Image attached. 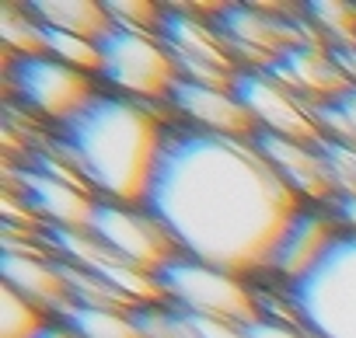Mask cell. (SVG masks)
<instances>
[{"label":"cell","mask_w":356,"mask_h":338,"mask_svg":"<svg viewBox=\"0 0 356 338\" xmlns=\"http://www.w3.org/2000/svg\"><path fill=\"white\" fill-rule=\"evenodd\" d=\"M22 203L35 217L49 220V227L63 230H88L98 210V199L84 189V178L74 171L63 153L56 157V164L49 157H42L39 164H25Z\"/></svg>","instance_id":"8"},{"label":"cell","mask_w":356,"mask_h":338,"mask_svg":"<svg viewBox=\"0 0 356 338\" xmlns=\"http://www.w3.org/2000/svg\"><path fill=\"white\" fill-rule=\"evenodd\" d=\"M98 49H102L98 77L108 87H115L122 98L140 101L147 108L154 101H171L178 81H182L171 53L161 46L154 32H133L112 25L108 35L98 42Z\"/></svg>","instance_id":"5"},{"label":"cell","mask_w":356,"mask_h":338,"mask_svg":"<svg viewBox=\"0 0 356 338\" xmlns=\"http://www.w3.org/2000/svg\"><path fill=\"white\" fill-rule=\"evenodd\" d=\"M342 234H346V230H342L335 210L304 206V210L290 220V227L283 230V237H280V244H276V251H273L269 269H273L276 276H283V282L290 286L293 279H300L304 272H311V269L325 258V251H328Z\"/></svg>","instance_id":"14"},{"label":"cell","mask_w":356,"mask_h":338,"mask_svg":"<svg viewBox=\"0 0 356 338\" xmlns=\"http://www.w3.org/2000/svg\"><path fill=\"white\" fill-rule=\"evenodd\" d=\"M178 119L193 129L217 133V136H234V140H252L259 133L252 112L241 105L234 87L220 84H200V81H178L171 101H168Z\"/></svg>","instance_id":"13"},{"label":"cell","mask_w":356,"mask_h":338,"mask_svg":"<svg viewBox=\"0 0 356 338\" xmlns=\"http://www.w3.org/2000/svg\"><path fill=\"white\" fill-rule=\"evenodd\" d=\"M46 53L56 56L60 63L81 70V74H98L102 70V49L91 39H77V35L46 28Z\"/></svg>","instance_id":"22"},{"label":"cell","mask_w":356,"mask_h":338,"mask_svg":"<svg viewBox=\"0 0 356 338\" xmlns=\"http://www.w3.org/2000/svg\"><path fill=\"white\" fill-rule=\"evenodd\" d=\"M4 286L18 289L46 314L56 310V317L74 303L67 272L53 251H4Z\"/></svg>","instance_id":"16"},{"label":"cell","mask_w":356,"mask_h":338,"mask_svg":"<svg viewBox=\"0 0 356 338\" xmlns=\"http://www.w3.org/2000/svg\"><path fill=\"white\" fill-rule=\"evenodd\" d=\"M252 143L262 150V157L276 167V175L297 192L304 206H321V203L339 199L321 143H304V140H290L276 133H255Z\"/></svg>","instance_id":"12"},{"label":"cell","mask_w":356,"mask_h":338,"mask_svg":"<svg viewBox=\"0 0 356 338\" xmlns=\"http://www.w3.org/2000/svg\"><path fill=\"white\" fill-rule=\"evenodd\" d=\"M105 8H108L112 25L133 28V32H154V35H157V25H161V15H164V8L147 4V0H108Z\"/></svg>","instance_id":"24"},{"label":"cell","mask_w":356,"mask_h":338,"mask_svg":"<svg viewBox=\"0 0 356 338\" xmlns=\"http://www.w3.org/2000/svg\"><path fill=\"white\" fill-rule=\"evenodd\" d=\"M269 74L276 81H283L293 94H300L307 105L321 108L328 101H335L342 91H349V81L346 74L339 70L335 56H328L325 49L318 46H307V42H297L293 49H286L273 67Z\"/></svg>","instance_id":"15"},{"label":"cell","mask_w":356,"mask_h":338,"mask_svg":"<svg viewBox=\"0 0 356 338\" xmlns=\"http://www.w3.org/2000/svg\"><path fill=\"white\" fill-rule=\"evenodd\" d=\"M143 338H196V328H193V317L178 307H164V303H147V307H136L133 310Z\"/></svg>","instance_id":"21"},{"label":"cell","mask_w":356,"mask_h":338,"mask_svg":"<svg viewBox=\"0 0 356 338\" xmlns=\"http://www.w3.org/2000/svg\"><path fill=\"white\" fill-rule=\"evenodd\" d=\"M25 8L39 18L42 28L67 32L77 39H91V42H102L112 28L108 8L95 4V0H32Z\"/></svg>","instance_id":"17"},{"label":"cell","mask_w":356,"mask_h":338,"mask_svg":"<svg viewBox=\"0 0 356 338\" xmlns=\"http://www.w3.org/2000/svg\"><path fill=\"white\" fill-rule=\"evenodd\" d=\"M210 22L241 70H269L286 49H293L297 42H307L286 18H273L245 4L217 8Z\"/></svg>","instance_id":"11"},{"label":"cell","mask_w":356,"mask_h":338,"mask_svg":"<svg viewBox=\"0 0 356 338\" xmlns=\"http://www.w3.org/2000/svg\"><path fill=\"white\" fill-rule=\"evenodd\" d=\"M318 115H321V126H325V122H328L332 129L339 126V136H335V140L356 143V91H353V87H349V91H342L335 101L321 105V108H318Z\"/></svg>","instance_id":"25"},{"label":"cell","mask_w":356,"mask_h":338,"mask_svg":"<svg viewBox=\"0 0 356 338\" xmlns=\"http://www.w3.org/2000/svg\"><path fill=\"white\" fill-rule=\"evenodd\" d=\"M35 338H81V335H77V331H74V328H70L63 317H60V321H49V324H46V328H42Z\"/></svg>","instance_id":"30"},{"label":"cell","mask_w":356,"mask_h":338,"mask_svg":"<svg viewBox=\"0 0 356 338\" xmlns=\"http://www.w3.org/2000/svg\"><path fill=\"white\" fill-rule=\"evenodd\" d=\"M332 206H335V217H339L342 230L346 234H356V196H339Z\"/></svg>","instance_id":"29"},{"label":"cell","mask_w":356,"mask_h":338,"mask_svg":"<svg viewBox=\"0 0 356 338\" xmlns=\"http://www.w3.org/2000/svg\"><path fill=\"white\" fill-rule=\"evenodd\" d=\"M286 303L311 338H356V234H342L311 272L293 279Z\"/></svg>","instance_id":"3"},{"label":"cell","mask_w":356,"mask_h":338,"mask_svg":"<svg viewBox=\"0 0 356 338\" xmlns=\"http://www.w3.org/2000/svg\"><path fill=\"white\" fill-rule=\"evenodd\" d=\"M248 335H252V338H311L300 324H293V321H276V317H262V321L248 324Z\"/></svg>","instance_id":"27"},{"label":"cell","mask_w":356,"mask_h":338,"mask_svg":"<svg viewBox=\"0 0 356 338\" xmlns=\"http://www.w3.org/2000/svg\"><path fill=\"white\" fill-rule=\"evenodd\" d=\"M88 230L108 251H115L122 262H129L150 276H157L171 258H178L175 241L143 206H115V203L98 199V210H95Z\"/></svg>","instance_id":"9"},{"label":"cell","mask_w":356,"mask_h":338,"mask_svg":"<svg viewBox=\"0 0 356 338\" xmlns=\"http://www.w3.org/2000/svg\"><path fill=\"white\" fill-rule=\"evenodd\" d=\"M143 210L178 255L248 276L269 269L304 203L252 140L168 126Z\"/></svg>","instance_id":"1"},{"label":"cell","mask_w":356,"mask_h":338,"mask_svg":"<svg viewBox=\"0 0 356 338\" xmlns=\"http://www.w3.org/2000/svg\"><path fill=\"white\" fill-rule=\"evenodd\" d=\"M8 87L25 108L60 126L74 119L98 94L91 87V74H81L49 53L15 56V60L8 56Z\"/></svg>","instance_id":"6"},{"label":"cell","mask_w":356,"mask_h":338,"mask_svg":"<svg viewBox=\"0 0 356 338\" xmlns=\"http://www.w3.org/2000/svg\"><path fill=\"white\" fill-rule=\"evenodd\" d=\"M307 11L314 15L318 25H325L346 46L356 42V8H346V4H311Z\"/></svg>","instance_id":"26"},{"label":"cell","mask_w":356,"mask_h":338,"mask_svg":"<svg viewBox=\"0 0 356 338\" xmlns=\"http://www.w3.org/2000/svg\"><path fill=\"white\" fill-rule=\"evenodd\" d=\"M81 338H143L133 310H108V307H84L70 303L60 314Z\"/></svg>","instance_id":"18"},{"label":"cell","mask_w":356,"mask_h":338,"mask_svg":"<svg viewBox=\"0 0 356 338\" xmlns=\"http://www.w3.org/2000/svg\"><path fill=\"white\" fill-rule=\"evenodd\" d=\"M161 46L171 53L182 81H200V84H220L234 87L241 67L217 35L213 22H200L196 15L182 8H164L161 25H157Z\"/></svg>","instance_id":"7"},{"label":"cell","mask_w":356,"mask_h":338,"mask_svg":"<svg viewBox=\"0 0 356 338\" xmlns=\"http://www.w3.org/2000/svg\"><path fill=\"white\" fill-rule=\"evenodd\" d=\"M193 328H196V338H252L248 328L227 324V321H210V317H193Z\"/></svg>","instance_id":"28"},{"label":"cell","mask_w":356,"mask_h":338,"mask_svg":"<svg viewBox=\"0 0 356 338\" xmlns=\"http://www.w3.org/2000/svg\"><path fill=\"white\" fill-rule=\"evenodd\" d=\"M157 282L171 307L186 310L193 317L227 321V324H241V328L262 321L259 296L252 293L245 276H234V272H224V269L178 255L157 272Z\"/></svg>","instance_id":"4"},{"label":"cell","mask_w":356,"mask_h":338,"mask_svg":"<svg viewBox=\"0 0 356 338\" xmlns=\"http://www.w3.org/2000/svg\"><path fill=\"white\" fill-rule=\"evenodd\" d=\"M46 310L25 300L18 289H0V338H35L46 328Z\"/></svg>","instance_id":"20"},{"label":"cell","mask_w":356,"mask_h":338,"mask_svg":"<svg viewBox=\"0 0 356 338\" xmlns=\"http://www.w3.org/2000/svg\"><path fill=\"white\" fill-rule=\"evenodd\" d=\"M168 126L122 94H95L74 119L60 126L56 150L74 171L115 206H143Z\"/></svg>","instance_id":"2"},{"label":"cell","mask_w":356,"mask_h":338,"mask_svg":"<svg viewBox=\"0 0 356 338\" xmlns=\"http://www.w3.org/2000/svg\"><path fill=\"white\" fill-rule=\"evenodd\" d=\"M0 42L4 53L15 56H39L46 53V28L39 25V18L29 8H0Z\"/></svg>","instance_id":"19"},{"label":"cell","mask_w":356,"mask_h":338,"mask_svg":"<svg viewBox=\"0 0 356 338\" xmlns=\"http://www.w3.org/2000/svg\"><path fill=\"white\" fill-rule=\"evenodd\" d=\"M321 153H325V164H328V175L335 182V192L339 196H356V143L325 136Z\"/></svg>","instance_id":"23"},{"label":"cell","mask_w":356,"mask_h":338,"mask_svg":"<svg viewBox=\"0 0 356 338\" xmlns=\"http://www.w3.org/2000/svg\"><path fill=\"white\" fill-rule=\"evenodd\" d=\"M234 94L252 112L259 133H276L304 143H321V115L300 94H293L269 70H241L234 81Z\"/></svg>","instance_id":"10"}]
</instances>
